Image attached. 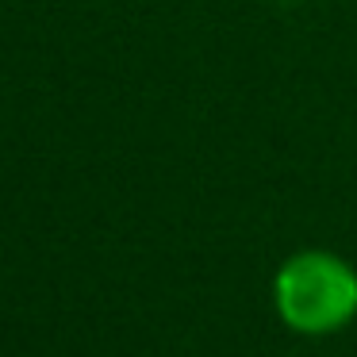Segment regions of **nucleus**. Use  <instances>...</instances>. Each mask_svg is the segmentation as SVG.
<instances>
[{
    "instance_id": "f257e3e1",
    "label": "nucleus",
    "mask_w": 357,
    "mask_h": 357,
    "mask_svg": "<svg viewBox=\"0 0 357 357\" xmlns=\"http://www.w3.org/2000/svg\"><path fill=\"white\" fill-rule=\"evenodd\" d=\"M280 319L300 334H331L357 315V273L326 250H303L273 280Z\"/></svg>"
}]
</instances>
